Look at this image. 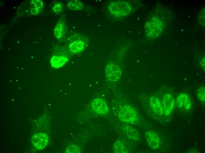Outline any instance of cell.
Listing matches in <instances>:
<instances>
[{"mask_svg":"<svg viewBox=\"0 0 205 153\" xmlns=\"http://www.w3.org/2000/svg\"><path fill=\"white\" fill-rule=\"evenodd\" d=\"M146 36L150 39H155L159 36L163 25L162 22L156 17L151 18L146 22L145 26Z\"/></svg>","mask_w":205,"mask_h":153,"instance_id":"cell-1","label":"cell"},{"mask_svg":"<svg viewBox=\"0 0 205 153\" xmlns=\"http://www.w3.org/2000/svg\"><path fill=\"white\" fill-rule=\"evenodd\" d=\"M151 108L156 114L162 115L163 113V108L159 100L156 97H152L150 99Z\"/></svg>","mask_w":205,"mask_h":153,"instance_id":"cell-11","label":"cell"},{"mask_svg":"<svg viewBox=\"0 0 205 153\" xmlns=\"http://www.w3.org/2000/svg\"><path fill=\"white\" fill-rule=\"evenodd\" d=\"M199 22L201 25H205V7L202 8L198 15Z\"/></svg>","mask_w":205,"mask_h":153,"instance_id":"cell-21","label":"cell"},{"mask_svg":"<svg viewBox=\"0 0 205 153\" xmlns=\"http://www.w3.org/2000/svg\"><path fill=\"white\" fill-rule=\"evenodd\" d=\"M197 97L201 102H204L205 101V89L204 86L200 87L197 91Z\"/></svg>","mask_w":205,"mask_h":153,"instance_id":"cell-18","label":"cell"},{"mask_svg":"<svg viewBox=\"0 0 205 153\" xmlns=\"http://www.w3.org/2000/svg\"><path fill=\"white\" fill-rule=\"evenodd\" d=\"M67 6L69 9L73 10H80L83 8L82 3L80 1L77 0L70 1L68 2Z\"/></svg>","mask_w":205,"mask_h":153,"instance_id":"cell-17","label":"cell"},{"mask_svg":"<svg viewBox=\"0 0 205 153\" xmlns=\"http://www.w3.org/2000/svg\"><path fill=\"white\" fill-rule=\"evenodd\" d=\"M63 6L62 4L60 2H57L54 4L52 7V10L57 14H60L62 11Z\"/></svg>","mask_w":205,"mask_h":153,"instance_id":"cell-19","label":"cell"},{"mask_svg":"<svg viewBox=\"0 0 205 153\" xmlns=\"http://www.w3.org/2000/svg\"><path fill=\"white\" fill-rule=\"evenodd\" d=\"M91 106L94 111L100 115L106 114L108 112V106L102 99L97 98L92 101Z\"/></svg>","mask_w":205,"mask_h":153,"instance_id":"cell-5","label":"cell"},{"mask_svg":"<svg viewBox=\"0 0 205 153\" xmlns=\"http://www.w3.org/2000/svg\"><path fill=\"white\" fill-rule=\"evenodd\" d=\"M200 65L203 70H205V57H204L201 60Z\"/></svg>","mask_w":205,"mask_h":153,"instance_id":"cell-22","label":"cell"},{"mask_svg":"<svg viewBox=\"0 0 205 153\" xmlns=\"http://www.w3.org/2000/svg\"><path fill=\"white\" fill-rule=\"evenodd\" d=\"M113 150L115 153H126L128 152L127 147L123 142L121 141H116L113 146Z\"/></svg>","mask_w":205,"mask_h":153,"instance_id":"cell-16","label":"cell"},{"mask_svg":"<svg viewBox=\"0 0 205 153\" xmlns=\"http://www.w3.org/2000/svg\"><path fill=\"white\" fill-rule=\"evenodd\" d=\"M145 137L147 143L151 148L156 150L159 148L160 140L158 135L155 132L147 131L145 133Z\"/></svg>","mask_w":205,"mask_h":153,"instance_id":"cell-8","label":"cell"},{"mask_svg":"<svg viewBox=\"0 0 205 153\" xmlns=\"http://www.w3.org/2000/svg\"><path fill=\"white\" fill-rule=\"evenodd\" d=\"M65 24L63 21H60L57 23L54 30V35L57 39H61L63 37L65 33Z\"/></svg>","mask_w":205,"mask_h":153,"instance_id":"cell-14","label":"cell"},{"mask_svg":"<svg viewBox=\"0 0 205 153\" xmlns=\"http://www.w3.org/2000/svg\"><path fill=\"white\" fill-rule=\"evenodd\" d=\"M118 117L122 122L132 123L136 121L138 116L135 110L132 106L126 105L122 107L120 109Z\"/></svg>","mask_w":205,"mask_h":153,"instance_id":"cell-3","label":"cell"},{"mask_svg":"<svg viewBox=\"0 0 205 153\" xmlns=\"http://www.w3.org/2000/svg\"><path fill=\"white\" fill-rule=\"evenodd\" d=\"M80 149L79 147L75 145H71L66 149L67 153H80Z\"/></svg>","mask_w":205,"mask_h":153,"instance_id":"cell-20","label":"cell"},{"mask_svg":"<svg viewBox=\"0 0 205 153\" xmlns=\"http://www.w3.org/2000/svg\"><path fill=\"white\" fill-rule=\"evenodd\" d=\"M176 104L178 107L186 109H190L191 107V102L189 95L186 93H181L177 97Z\"/></svg>","mask_w":205,"mask_h":153,"instance_id":"cell-9","label":"cell"},{"mask_svg":"<svg viewBox=\"0 0 205 153\" xmlns=\"http://www.w3.org/2000/svg\"><path fill=\"white\" fill-rule=\"evenodd\" d=\"M105 72L108 79L113 82H117L120 79L122 73L120 67L113 63H110L107 65Z\"/></svg>","mask_w":205,"mask_h":153,"instance_id":"cell-4","label":"cell"},{"mask_svg":"<svg viewBox=\"0 0 205 153\" xmlns=\"http://www.w3.org/2000/svg\"><path fill=\"white\" fill-rule=\"evenodd\" d=\"M30 12L31 14L37 15L39 14L43 8L44 4L41 0H32L30 2Z\"/></svg>","mask_w":205,"mask_h":153,"instance_id":"cell-12","label":"cell"},{"mask_svg":"<svg viewBox=\"0 0 205 153\" xmlns=\"http://www.w3.org/2000/svg\"><path fill=\"white\" fill-rule=\"evenodd\" d=\"M162 105L165 115L170 114L175 106V101L173 96L168 93L164 95L162 99Z\"/></svg>","mask_w":205,"mask_h":153,"instance_id":"cell-7","label":"cell"},{"mask_svg":"<svg viewBox=\"0 0 205 153\" xmlns=\"http://www.w3.org/2000/svg\"><path fill=\"white\" fill-rule=\"evenodd\" d=\"M67 57L64 56H53L51 58L50 62L51 66L58 69L63 66L68 61Z\"/></svg>","mask_w":205,"mask_h":153,"instance_id":"cell-10","label":"cell"},{"mask_svg":"<svg viewBox=\"0 0 205 153\" xmlns=\"http://www.w3.org/2000/svg\"><path fill=\"white\" fill-rule=\"evenodd\" d=\"M108 9L113 15L118 17H121L129 14L131 7L130 4L127 1H116L110 4Z\"/></svg>","mask_w":205,"mask_h":153,"instance_id":"cell-2","label":"cell"},{"mask_svg":"<svg viewBox=\"0 0 205 153\" xmlns=\"http://www.w3.org/2000/svg\"><path fill=\"white\" fill-rule=\"evenodd\" d=\"M48 137L44 133H37L32 137L31 142L33 145L38 149H42L47 145Z\"/></svg>","mask_w":205,"mask_h":153,"instance_id":"cell-6","label":"cell"},{"mask_svg":"<svg viewBox=\"0 0 205 153\" xmlns=\"http://www.w3.org/2000/svg\"><path fill=\"white\" fill-rule=\"evenodd\" d=\"M123 131L126 136L130 139L134 140H137L139 138L137 132L135 129L128 125L123 126Z\"/></svg>","mask_w":205,"mask_h":153,"instance_id":"cell-15","label":"cell"},{"mask_svg":"<svg viewBox=\"0 0 205 153\" xmlns=\"http://www.w3.org/2000/svg\"><path fill=\"white\" fill-rule=\"evenodd\" d=\"M85 44L83 41L77 40L70 44L69 48L72 53L77 54L81 52L85 49Z\"/></svg>","mask_w":205,"mask_h":153,"instance_id":"cell-13","label":"cell"}]
</instances>
